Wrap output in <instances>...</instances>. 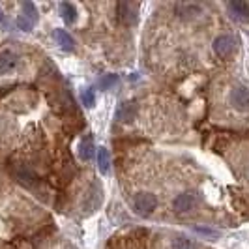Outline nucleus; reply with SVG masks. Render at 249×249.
I'll list each match as a JSON object with an SVG mask.
<instances>
[{"label":"nucleus","mask_w":249,"mask_h":249,"mask_svg":"<svg viewBox=\"0 0 249 249\" xmlns=\"http://www.w3.org/2000/svg\"><path fill=\"white\" fill-rule=\"evenodd\" d=\"M197 202H199V195H197V193H193V191L180 193L175 199V210L176 212H187V210H191Z\"/></svg>","instance_id":"obj_6"},{"label":"nucleus","mask_w":249,"mask_h":249,"mask_svg":"<svg viewBox=\"0 0 249 249\" xmlns=\"http://www.w3.org/2000/svg\"><path fill=\"white\" fill-rule=\"evenodd\" d=\"M176 15H180L182 19H191L197 17L200 13V6L197 4H176Z\"/></svg>","instance_id":"obj_11"},{"label":"nucleus","mask_w":249,"mask_h":249,"mask_svg":"<svg viewBox=\"0 0 249 249\" xmlns=\"http://www.w3.org/2000/svg\"><path fill=\"white\" fill-rule=\"evenodd\" d=\"M195 232H199V234L206 238H213V240H217V238L221 236V232H217L213 229H206V227H195Z\"/></svg>","instance_id":"obj_18"},{"label":"nucleus","mask_w":249,"mask_h":249,"mask_svg":"<svg viewBox=\"0 0 249 249\" xmlns=\"http://www.w3.org/2000/svg\"><path fill=\"white\" fill-rule=\"evenodd\" d=\"M135 112H137V107L133 103H122L118 107V111H116V120H120V122H131L133 116H135Z\"/></svg>","instance_id":"obj_10"},{"label":"nucleus","mask_w":249,"mask_h":249,"mask_svg":"<svg viewBox=\"0 0 249 249\" xmlns=\"http://www.w3.org/2000/svg\"><path fill=\"white\" fill-rule=\"evenodd\" d=\"M118 83V75L109 73V75H103L100 79V88L101 90H109L111 87H114Z\"/></svg>","instance_id":"obj_17"},{"label":"nucleus","mask_w":249,"mask_h":249,"mask_svg":"<svg viewBox=\"0 0 249 249\" xmlns=\"http://www.w3.org/2000/svg\"><path fill=\"white\" fill-rule=\"evenodd\" d=\"M10 90H12V87H0V98H2V96H6Z\"/></svg>","instance_id":"obj_19"},{"label":"nucleus","mask_w":249,"mask_h":249,"mask_svg":"<svg viewBox=\"0 0 249 249\" xmlns=\"http://www.w3.org/2000/svg\"><path fill=\"white\" fill-rule=\"evenodd\" d=\"M231 103L236 109H240V111L249 109V88L244 87V85H238V87L232 88V92H231Z\"/></svg>","instance_id":"obj_4"},{"label":"nucleus","mask_w":249,"mask_h":249,"mask_svg":"<svg viewBox=\"0 0 249 249\" xmlns=\"http://www.w3.org/2000/svg\"><path fill=\"white\" fill-rule=\"evenodd\" d=\"M98 167H100L101 175H107V173H109V167H111V156H109V150L107 148L98 150Z\"/></svg>","instance_id":"obj_13"},{"label":"nucleus","mask_w":249,"mask_h":249,"mask_svg":"<svg viewBox=\"0 0 249 249\" xmlns=\"http://www.w3.org/2000/svg\"><path fill=\"white\" fill-rule=\"evenodd\" d=\"M54 39L58 41V45L62 47L64 51H73L75 47V43H73V37L70 36L66 30H54Z\"/></svg>","instance_id":"obj_12"},{"label":"nucleus","mask_w":249,"mask_h":249,"mask_svg":"<svg viewBox=\"0 0 249 249\" xmlns=\"http://www.w3.org/2000/svg\"><path fill=\"white\" fill-rule=\"evenodd\" d=\"M6 26H8V25H6V19H4V13L0 12V28H6Z\"/></svg>","instance_id":"obj_20"},{"label":"nucleus","mask_w":249,"mask_h":249,"mask_svg":"<svg viewBox=\"0 0 249 249\" xmlns=\"http://www.w3.org/2000/svg\"><path fill=\"white\" fill-rule=\"evenodd\" d=\"M94 150H96V146H94V141H92L90 135L81 139V142H79V158L83 161H90L94 158Z\"/></svg>","instance_id":"obj_7"},{"label":"nucleus","mask_w":249,"mask_h":249,"mask_svg":"<svg viewBox=\"0 0 249 249\" xmlns=\"http://www.w3.org/2000/svg\"><path fill=\"white\" fill-rule=\"evenodd\" d=\"M15 66H17V54H13L12 51H2L0 53V73H10Z\"/></svg>","instance_id":"obj_9"},{"label":"nucleus","mask_w":249,"mask_h":249,"mask_svg":"<svg viewBox=\"0 0 249 249\" xmlns=\"http://www.w3.org/2000/svg\"><path fill=\"white\" fill-rule=\"evenodd\" d=\"M229 10L232 12L234 17L242 19V21H248L249 19V4L244 0H232L229 2Z\"/></svg>","instance_id":"obj_8"},{"label":"nucleus","mask_w":249,"mask_h":249,"mask_svg":"<svg viewBox=\"0 0 249 249\" xmlns=\"http://www.w3.org/2000/svg\"><path fill=\"white\" fill-rule=\"evenodd\" d=\"M81 101H83V105H85V107H94V105H96V94H94V88H87V90H83V94H81Z\"/></svg>","instance_id":"obj_16"},{"label":"nucleus","mask_w":249,"mask_h":249,"mask_svg":"<svg viewBox=\"0 0 249 249\" xmlns=\"http://www.w3.org/2000/svg\"><path fill=\"white\" fill-rule=\"evenodd\" d=\"M37 19H39V15H37V10L36 6L32 4V2H25L23 4V12L21 15L17 17V26L21 28V30H32L34 26H36Z\"/></svg>","instance_id":"obj_2"},{"label":"nucleus","mask_w":249,"mask_h":249,"mask_svg":"<svg viewBox=\"0 0 249 249\" xmlns=\"http://www.w3.org/2000/svg\"><path fill=\"white\" fill-rule=\"evenodd\" d=\"M156 206H158V199H156V195H152L148 191H141V193L135 195V199H133V210L141 217L150 215V213L156 210Z\"/></svg>","instance_id":"obj_1"},{"label":"nucleus","mask_w":249,"mask_h":249,"mask_svg":"<svg viewBox=\"0 0 249 249\" xmlns=\"http://www.w3.org/2000/svg\"><path fill=\"white\" fill-rule=\"evenodd\" d=\"M116 12H118V19L124 25L131 26L137 23V6H133L131 2H120Z\"/></svg>","instance_id":"obj_5"},{"label":"nucleus","mask_w":249,"mask_h":249,"mask_svg":"<svg viewBox=\"0 0 249 249\" xmlns=\"http://www.w3.org/2000/svg\"><path fill=\"white\" fill-rule=\"evenodd\" d=\"M213 51H215L217 56L229 58V56H232L234 51H236V39H234L232 36L215 37V41H213Z\"/></svg>","instance_id":"obj_3"},{"label":"nucleus","mask_w":249,"mask_h":249,"mask_svg":"<svg viewBox=\"0 0 249 249\" xmlns=\"http://www.w3.org/2000/svg\"><path fill=\"white\" fill-rule=\"evenodd\" d=\"M173 249H197V246H195V242H191L189 238L176 236L175 242H173Z\"/></svg>","instance_id":"obj_15"},{"label":"nucleus","mask_w":249,"mask_h":249,"mask_svg":"<svg viewBox=\"0 0 249 249\" xmlns=\"http://www.w3.org/2000/svg\"><path fill=\"white\" fill-rule=\"evenodd\" d=\"M60 12H62V17L66 23H73L75 19H77V10L73 8V4H70V2H62L60 4Z\"/></svg>","instance_id":"obj_14"}]
</instances>
